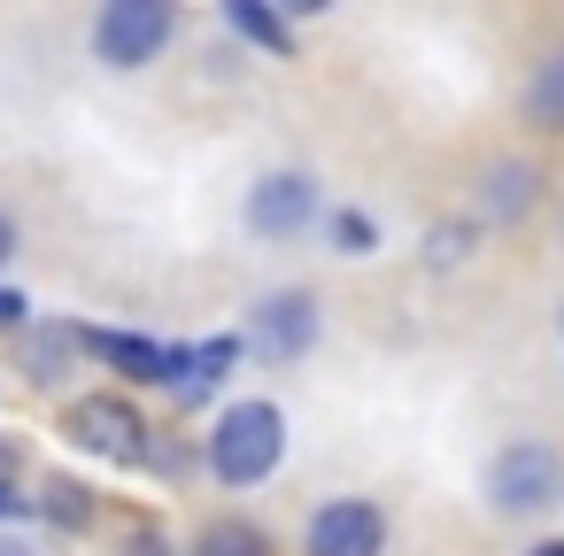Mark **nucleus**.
Here are the masks:
<instances>
[{
	"label": "nucleus",
	"mask_w": 564,
	"mask_h": 556,
	"mask_svg": "<svg viewBox=\"0 0 564 556\" xmlns=\"http://www.w3.org/2000/svg\"><path fill=\"white\" fill-rule=\"evenodd\" d=\"M286 456V417L279 402H232L209 433V471L217 487H263Z\"/></svg>",
	"instance_id": "obj_1"
},
{
	"label": "nucleus",
	"mask_w": 564,
	"mask_h": 556,
	"mask_svg": "<svg viewBox=\"0 0 564 556\" xmlns=\"http://www.w3.org/2000/svg\"><path fill=\"white\" fill-rule=\"evenodd\" d=\"M171 32H178L171 0H109V9L94 17V55L109 70H148L171 47Z\"/></svg>",
	"instance_id": "obj_2"
},
{
	"label": "nucleus",
	"mask_w": 564,
	"mask_h": 556,
	"mask_svg": "<svg viewBox=\"0 0 564 556\" xmlns=\"http://www.w3.org/2000/svg\"><path fill=\"white\" fill-rule=\"evenodd\" d=\"M317 332H325V317H317V294L310 286H279V294H263L256 309H248V356H263V363H302L310 348H317Z\"/></svg>",
	"instance_id": "obj_3"
},
{
	"label": "nucleus",
	"mask_w": 564,
	"mask_h": 556,
	"mask_svg": "<svg viewBox=\"0 0 564 556\" xmlns=\"http://www.w3.org/2000/svg\"><path fill=\"white\" fill-rule=\"evenodd\" d=\"M556 479H564L556 448H541V440H510V448H495V464H487V502H495L502 517H533V510L556 502Z\"/></svg>",
	"instance_id": "obj_4"
},
{
	"label": "nucleus",
	"mask_w": 564,
	"mask_h": 556,
	"mask_svg": "<svg viewBox=\"0 0 564 556\" xmlns=\"http://www.w3.org/2000/svg\"><path fill=\"white\" fill-rule=\"evenodd\" d=\"M63 433L86 448V456H109V464H140L148 456V417L124 402V394H78L63 410Z\"/></svg>",
	"instance_id": "obj_5"
},
{
	"label": "nucleus",
	"mask_w": 564,
	"mask_h": 556,
	"mask_svg": "<svg viewBox=\"0 0 564 556\" xmlns=\"http://www.w3.org/2000/svg\"><path fill=\"white\" fill-rule=\"evenodd\" d=\"M387 548V510L364 494H333L310 517V556H379Z\"/></svg>",
	"instance_id": "obj_6"
},
{
	"label": "nucleus",
	"mask_w": 564,
	"mask_h": 556,
	"mask_svg": "<svg viewBox=\"0 0 564 556\" xmlns=\"http://www.w3.org/2000/svg\"><path fill=\"white\" fill-rule=\"evenodd\" d=\"M310 217H317V178L310 171H271V178L248 186V232L286 240V232H310Z\"/></svg>",
	"instance_id": "obj_7"
},
{
	"label": "nucleus",
	"mask_w": 564,
	"mask_h": 556,
	"mask_svg": "<svg viewBox=\"0 0 564 556\" xmlns=\"http://www.w3.org/2000/svg\"><path fill=\"white\" fill-rule=\"evenodd\" d=\"M232 363H240V340H232V332H217V340H202V348H171V386H178L186 402H209Z\"/></svg>",
	"instance_id": "obj_8"
},
{
	"label": "nucleus",
	"mask_w": 564,
	"mask_h": 556,
	"mask_svg": "<svg viewBox=\"0 0 564 556\" xmlns=\"http://www.w3.org/2000/svg\"><path fill=\"white\" fill-rule=\"evenodd\" d=\"M86 356V325H24V348H17V363H24V379H40V386H55L70 363Z\"/></svg>",
	"instance_id": "obj_9"
},
{
	"label": "nucleus",
	"mask_w": 564,
	"mask_h": 556,
	"mask_svg": "<svg viewBox=\"0 0 564 556\" xmlns=\"http://www.w3.org/2000/svg\"><path fill=\"white\" fill-rule=\"evenodd\" d=\"M533 201H541V171H533V163H495V171L479 178V217H495V225L525 217Z\"/></svg>",
	"instance_id": "obj_10"
},
{
	"label": "nucleus",
	"mask_w": 564,
	"mask_h": 556,
	"mask_svg": "<svg viewBox=\"0 0 564 556\" xmlns=\"http://www.w3.org/2000/svg\"><path fill=\"white\" fill-rule=\"evenodd\" d=\"M86 356L117 363L124 379H163V386H171V348H155V340H140V332H94V325H86Z\"/></svg>",
	"instance_id": "obj_11"
},
{
	"label": "nucleus",
	"mask_w": 564,
	"mask_h": 556,
	"mask_svg": "<svg viewBox=\"0 0 564 556\" xmlns=\"http://www.w3.org/2000/svg\"><path fill=\"white\" fill-rule=\"evenodd\" d=\"M225 24L248 47H263V55H294V32H286V17L271 9V0H225Z\"/></svg>",
	"instance_id": "obj_12"
},
{
	"label": "nucleus",
	"mask_w": 564,
	"mask_h": 556,
	"mask_svg": "<svg viewBox=\"0 0 564 556\" xmlns=\"http://www.w3.org/2000/svg\"><path fill=\"white\" fill-rule=\"evenodd\" d=\"M186 556H271V533L248 525V517H209V525L194 533Z\"/></svg>",
	"instance_id": "obj_13"
},
{
	"label": "nucleus",
	"mask_w": 564,
	"mask_h": 556,
	"mask_svg": "<svg viewBox=\"0 0 564 556\" xmlns=\"http://www.w3.org/2000/svg\"><path fill=\"white\" fill-rule=\"evenodd\" d=\"M525 124H533V132H564V55H549V63L525 78Z\"/></svg>",
	"instance_id": "obj_14"
},
{
	"label": "nucleus",
	"mask_w": 564,
	"mask_h": 556,
	"mask_svg": "<svg viewBox=\"0 0 564 556\" xmlns=\"http://www.w3.org/2000/svg\"><path fill=\"white\" fill-rule=\"evenodd\" d=\"M40 510H47V525H63V533H86V525H94V487L55 471V479L40 487Z\"/></svg>",
	"instance_id": "obj_15"
},
{
	"label": "nucleus",
	"mask_w": 564,
	"mask_h": 556,
	"mask_svg": "<svg viewBox=\"0 0 564 556\" xmlns=\"http://www.w3.org/2000/svg\"><path fill=\"white\" fill-rule=\"evenodd\" d=\"M325 232H333V248H340V255H371V240H379L364 209H333V225H325Z\"/></svg>",
	"instance_id": "obj_16"
},
{
	"label": "nucleus",
	"mask_w": 564,
	"mask_h": 556,
	"mask_svg": "<svg viewBox=\"0 0 564 556\" xmlns=\"http://www.w3.org/2000/svg\"><path fill=\"white\" fill-rule=\"evenodd\" d=\"M24 309H32V302H24L17 286H0V332H24Z\"/></svg>",
	"instance_id": "obj_17"
},
{
	"label": "nucleus",
	"mask_w": 564,
	"mask_h": 556,
	"mask_svg": "<svg viewBox=\"0 0 564 556\" xmlns=\"http://www.w3.org/2000/svg\"><path fill=\"white\" fill-rule=\"evenodd\" d=\"M9 255H17V217L0 209V263H9Z\"/></svg>",
	"instance_id": "obj_18"
},
{
	"label": "nucleus",
	"mask_w": 564,
	"mask_h": 556,
	"mask_svg": "<svg viewBox=\"0 0 564 556\" xmlns=\"http://www.w3.org/2000/svg\"><path fill=\"white\" fill-rule=\"evenodd\" d=\"M0 556H40L32 541H17V533H0Z\"/></svg>",
	"instance_id": "obj_19"
},
{
	"label": "nucleus",
	"mask_w": 564,
	"mask_h": 556,
	"mask_svg": "<svg viewBox=\"0 0 564 556\" xmlns=\"http://www.w3.org/2000/svg\"><path fill=\"white\" fill-rule=\"evenodd\" d=\"M9 517H17V487H9V479H0V525H9Z\"/></svg>",
	"instance_id": "obj_20"
},
{
	"label": "nucleus",
	"mask_w": 564,
	"mask_h": 556,
	"mask_svg": "<svg viewBox=\"0 0 564 556\" xmlns=\"http://www.w3.org/2000/svg\"><path fill=\"white\" fill-rule=\"evenodd\" d=\"M525 556H564V541H533V548H525Z\"/></svg>",
	"instance_id": "obj_21"
}]
</instances>
